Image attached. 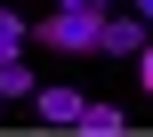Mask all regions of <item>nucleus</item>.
<instances>
[{
    "instance_id": "nucleus-1",
    "label": "nucleus",
    "mask_w": 153,
    "mask_h": 137,
    "mask_svg": "<svg viewBox=\"0 0 153 137\" xmlns=\"http://www.w3.org/2000/svg\"><path fill=\"white\" fill-rule=\"evenodd\" d=\"M97 32H105V8H48L40 24H24V40L56 48V57H97Z\"/></svg>"
},
{
    "instance_id": "nucleus-2",
    "label": "nucleus",
    "mask_w": 153,
    "mask_h": 137,
    "mask_svg": "<svg viewBox=\"0 0 153 137\" xmlns=\"http://www.w3.org/2000/svg\"><path fill=\"white\" fill-rule=\"evenodd\" d=\"M145 48V16L121 0V8H105V32H97V57H137Z\"/></svg>"
},
{
    "instance_id": "nucleus-3",
    "label": "nucleus",
    "mask_w": 153,
    "mask_h": 137,
    "mask_svg": "<svg viewBox=\"0 0 153 137\" xmlns=\"http://www.w3.org/2000/svg\"><path fill=\"white\" fill-rule=\"evenodd\" d=\"M32 113H40L48 129H73V121H81V89H65V81H40V89H32Z\"/></svg>"
},
{
    "instance_id": "nucleus-4",
    "label": "nucleus",
    "mask_w": 153,
    "mask_h": 137,
    "mask_svg": "<svg viewBox=\"0 0 153 137\" xmlns=\"http://www.w3.org/2000/svg\"><path fill=\"white\" fill-rule=\"evenodd\" d=\"M73 129H89V137H121V129H129V113H121V105H105V97H81V121H73Z\"/></svg>"
},
{
    "instance_id": "nucleus-5",
    "label": "nucleus",
    "mask_w": 153,
    "mask_h": 137,
    "mask_svg": "<svg viewBox=\"0 0 153 137\" xmlns=\"http://www.w3.org/2000/svg\"><path fill=\"white\" fill-rule=\"evenodd\" d=\"M32 89H40V73H32L24 57H8V65H0V105H32Z\"/></svg>"
},
{
    "instance_id": "nucleus-6",
    "label": "nucleus",
    "mask_w": 153,
    "mask_h": 137,
    "mask_svg": "<svg viewBox=\"0 0 153 137\" xmlns=\"http://www.w3.org/2000/svg\"><path fill=\"white\" fill-rule=\"evenodd\" d=\"M129 65H137V89H145V97H153V32H145V48H137Z\"/></svg>"
},
{
    "instance_id": "nucleus-7",
    "label": "nucleus",
    "mask_w": 153,
    "mask_h": 137,
    "mask_svg": "<svg viewBox=\"0 0 153 137\" xmlns=\"http://www.w3.org/2000/svg\"><path fill=\"white\" fill-rule=\"evenodd\" d=\"M0 40H24V8H8V0H0Z\"/></svg>"
},
{
    "instance_id": "nucleus-8",
    "label": "nucleus",
    "mask_w": 153,
    "mask_h": 137,
    "mask_svg": "<svg viewBox=\"0 0 153 137\" xmlns=\"http://www.w3.org/2000/svg\"><path fill=\"white\" fill-rule=\"evenodd\" d=\"M8 57H24V40H0V65H8Z\"/></svg>"
},
{
    "instance_id": "nucleus-9",
    "label": "nucleus",
    "mask_w": 153,
    "mask_h": 137,
    "mask_svg": "<svg viewBox=\"0 0 153 137\" xmlns=\"http://www.w3.org/2000/svg\"><path fill=\"white\" fill-rule=\"evenodd\" d=\"M145 32H153V16H145Z\"/></svg>"
}]
</instances>
